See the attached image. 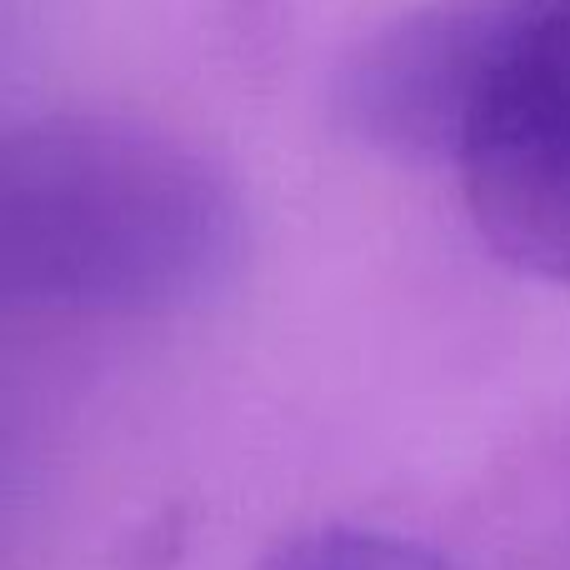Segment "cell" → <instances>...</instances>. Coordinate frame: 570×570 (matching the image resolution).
<instances>
[{
    "label": "cell",
    "instance_id": "277c9868",
    "mask_svg": "<svg viewBox=\"0 0 570 570\" xmlns=\"http://www.w3.org/2000/svg\"><path fill=\"white\" fill-rule=\"evenodd\" d=\"M266 570H461L431 546L401 541L385 531L361 525H321L311 535H295L271 556Z\"/></svg>",
    "mask_w": 570,
    "mask_h": 570
},
{
    "label": "cell",
    "instance_id": "6da1fadb",
    "mask_svg": "<svg viewBox=\"0 0 570 570\" xmlns=\"http://www.w3.org/2000/svg\"><path fill=\"white\" fill-rule=\"evenodd\" d=\"M230 180L166 130L56 116L0 130V315H156L240 261Z\"/></svg>",
    "mask_w": 570,
    "mask_h": 570
},
{
    "label": "cell",
    "instance_id": "7a4b0ae2",
    "mask_svg": "<svg viewBox=\"0 0 570 570\" xmlns=\"http://www.w3.org/2000/svg\"><path fill=\"white\" fill-rule=\"evenodd\" d=\"M451 160L495 256L570 285V0H495Z\"/></svg>",
    "mask_w": 570,
    "mask_h": 570
},
{
    "label": "cell",
    "instance_id": "3957f363",
    "mask_svg": "<svg viewBox=\"0 0 570 570\" xmlns=\"http://www.w3.org/2000/svg\"><path fill=\"white\" fill-rule=\"evenodd\" d=\"M491 26L495 0H435L391 20L341 70V120L365 146L391 156H455Z\"/></svg>",
    "mask_w": 570,
    "mask_h": 570
}]
</instances>
